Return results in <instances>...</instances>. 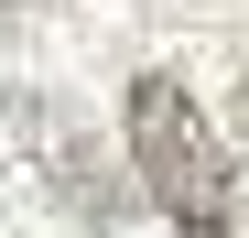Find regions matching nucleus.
I'll return each mask as SVG.
<instances>
[{"instance_id": "f257e3e1", "label": "nucleus", "mask_w": 249, "mask_h": 238, "mask_svg": "<svg viewBox=\"0 0 249 238\" xmlns=\"http://www.w3.org/2000/svg\"><path fill=\"white\" fill-rule=\"evenodd\" d=\"M130 163H141L152 206L184 238H228L238 227V173H228L217 130L195 119V98L174 87V76H130Z\"/></svg>"}]
</instances>
